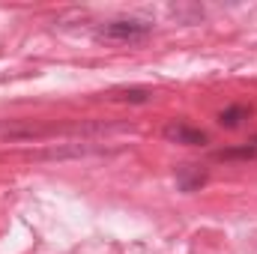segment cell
Listing matches in <instances>:
<instances>
[{"label": "cell", "instance_id": "cell-1", "mask_svg": "<svg viewBox=\"0 0 257 254\" xmlns=\"http://www.w3.org/2000/svg\"><path fill=\"white\" fill-rule=\"evenodd\" d=\"M150 33H153V24L141 21V18H114V21H105L102 27H96V36L105 42H141Z\"/></svg>", "mask_w": 257, "mask_h": 254}, {"label": "cell", "instance_id": "cell-2", "mask_svg": "<svg viewBox=\"0 0 257 254\" xmlns=\"http://www.w3.org/2000/svg\"><path fill=\"white\" fill-rule=\"evenodd\" d=\"M165 141H171V144H183V147H206L209 144V135L203 132V129L197 126H189V123H168L165 126Z\"/></svg>", "mask_w": 257, "mask_h": 254}, {"label": "cell", "instance_id": "cell-3", "mask_svg": "<svg viewBox=\"0 0 257 254\" xmlns=\"http://www.w3.org/2000/svg\"><path fill=\"white\" fill-rule=\"evenodd\" d=\"M209 180V171L203 165H183L177 168V189L192 194V191H200V186H206Z\"/></svg>", "mask_w": 257, "mask_h": 254}, {"label": "cell", "instance_id": "cell-4", "mask_svg": "<svg viewBox=\"0 0 257 254\" xmlns=\"http://www.w3.org/2000/svg\"><path fill=\"white\" fill-rule=\"evenodd\" d=\"M212 159H215V162H254V159H257V147L245 141V144H239V147L218 150Z\"/></svg>", "mask_w": 257, "mask_h": 254}, {"label": "cell", "instance_id": "cell-5", "mask_svg": "<svg viewBox=\"0 0 257 254\" xmlns=\"http://www.w3.org/2000/svg\"><path fill=\"white\" fill-rule=\"evenodd\" d=\"M254 111L248 108V105H227L221 114H218V126H224V129H239L248 117H251Z\"/></svg>", "mask_w": 257, "mask_h": 254}, {"label": "cell", "instance_id": "cell-6", "mask_svg": "<svg viewBox=\"0 0 257 254\" xmlns=\"http://www.w3.org/2000/svg\"><path fill=\"white\" fill-rule=\"evenodd\" d=\"M108 99H117V102H135V105H144L153 99V93L147 87H132V90H114Z\"/></svg>", "mask_w": 257, "mask_h": 254}, {"label": "cell", "instance_id": "cell-7", "mask_svg": "<svg viewBox=\"0 0 257 254\" xmlns=\"http://www.w3.org/2000/svg\"><path fill=\"white\" fill-rule=\"evenodd\" d=\"M248 144H254V147H257V135H254V138H251V141H248Z\"/></svg>", "mask_w": 257, "mask_h": 254}]
</instances>
